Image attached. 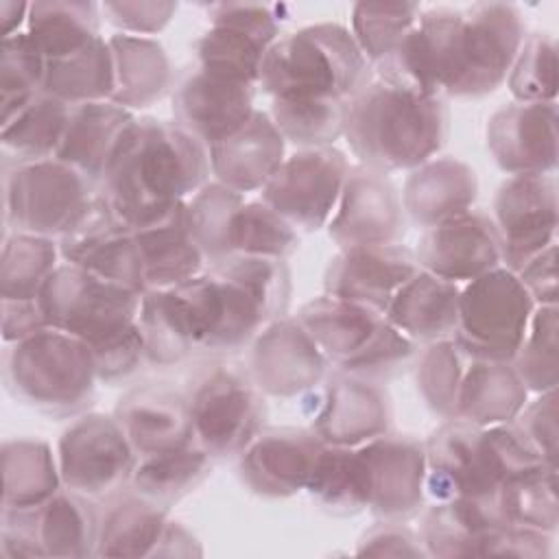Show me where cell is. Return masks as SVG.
I'll use <instances>...</instances> for the list:
<instances>
[{
    "instance_id": "9f6ffc18",
    "label": "cell",
    "mask_w": 559,
    "mask_h": 559,
    "mask_svg": "<svg viewBox=\"0 0 559 559\" xmlns=\"http://www.w3.org/2000/svg\"><path fill=\"white\" fill-rule=\"evenodd\" d=\"M94 358L98 382L116 384L133 376L142 362H146L144 338L138 321L111 336H105L87 345Z\"/></svg>"
},
{
    "instance_id": "6da1fadb",
    "label": "cell",
    "mask_w": 559,
    "mask_h": 559,
    "mask_svg": "<svg viewBox=\"0 0 559 559\" xmlns=\"http://www.w3.org/2000/svg\"><path fill=\"white\" fill-rule=\"evenodd\" d=\"M524 37V15L511 2L435 7L421 11L415 26L426 76L441 98L493 94L507 81Z\"/></svg>"
},
{
    "instance_id": "60d3db41",
    "label": "cell",
    "mask_w": 559,
    "mask_h": 559,
    "mask_svg": "<svg viewBox=\"0 0 559 559\" xmlns=\"http://www.w3.org/2000/svg\"><path fill=\"white\" fill-rule=\"evenodd\" d=\"M70 107L48 94H39L17 114L0 120L2 166L52 159L59 151Z\"/></svg>"
},
{
    "instance_id": "c3c4849f",
    "label": "cell",
    "mask_w": 559,
    "mask_h": 559,
    "mask_svg": "<svg viewBox=\"0 0 559 559\" xmlns=\"http://www.w3.org/2000/svg\"><path fill=\"white\" fill-rule=\"evenodd\" d=\"M245 194L210 179L186 201V218L194 242L205 255L207 266L216 264L231 251V229L238 210L245 205Z\"/></svg>"
},
{
    "instance_id": "7c38bea8",
    "label": "cell",
    "mask_w": 559,
    "mask_h": 559,
    "mask_svg": "<svg viewBox=\"0 0 559 559\" xmlns=\"http://www.w3.org/2000/svg\"><path fill=\"white\" fill-rule=\"evenodd\" d=\"M142 293L61 262L41 288L39 304L48 328L92 345L138 321Z\"/></svg>"
},
{
    "instance_id": "f35d334b",
    "label": "cell",
    "mask_w": 559,
    "mask_h": 559,
    "mask_svg": "<svg viewBox=\"0 0 559 559\" xmlns=\"http://www.w3.org/2000/svg\"><path fill=\"white\" fill-rule=\"evenodd\" d=\"M2 511L33 509L63 489L57 452L37 437L2 443Z\"/></svg>"
},
{
    "instance_id": "1f68e13d",
    "label": "cell",
    "mask_w": 559,
    "mask_h": 559,
    "mask_svg": "<svg viewBox=\"0 0 559 559\" xmlns=\"http://www.w3.org/2000/svg\"><path fill=\"white\" fill-rule=\"evenodd\" d=\"M133 231L146 290L179 286L207 269L205 255L188 227L186 203Z\"/></svg>"
},
{
    "instance_id": "603a6c76",
    "label": "cell",
    "mask_w": 559,
    "mask_h": 559,
    "mask_svg": "<svg viewBox=\"0 0 559 559\" xmlns=\"http://www.w3.org/2000/svg\"><path fill=\"white\" fill-rule=\"evenodd\" d=\"M57 242L61 262L81 266L140 293L146 290L135 231L116 216L98 192L74 227Z\"/></svg>"
},
{
    "instance_id": "8992f818",
    "label": "cell",
    "mask_w": 559,
    "mask_h": 559,
    "mask_svg": "<svg viewBox=\"0 0 559 559\" xmlns=\"http://www.w3.org/2000/svg\"><path fill=\"white\" fill-rule=\"evenodd\" d=\"M371 79L349 28L319 22L280 35L262 61L258 87L269 98L352 100Z\"/></svg>"
},
{
    "instance_id": "f546056e",
    "label": "cell",
    "mask_w": 559,
    "mask_h": 559,
    "mask_svg": "<svg viewBox=\"0 0 559 559\" xmlns=\"http://www.w3.org/2000/svg\"><path fill=\"white\" fill-rule=\"evenodd\" d=\"M400 194L406 218L417 227L428 229L474 207L478 197V175L459 157L437 155L408 170Z\"/></svg>"
},
{
    "instance_id": "2e32d148",
    "label": "cell",
    "mask_w": 559,
    "mask_h": 559,
    "mask_svg": "<svg viewBox=\"0 0 559 559\" xmlns=\"http://www.w3.org/2000/svg\"><path fill=\"white\" fill-rule=\"evenodd\" d=\"M301 397L308 428L328 445L358 448L393 424V404L380 380L334 369Z\"/></svg>"
},
{
    "instance_id": "e7e4bbea",
    "label": "cell",
    "mask_w": 559,
    "mask_h": 559,
    "mask_svg": "<svg viewBox=\"0 0 559 559\" xmlns=\"http://www.w3.org/2000/svg\"><path fill=\"white\" fill-rule=\"evenodd\" d=\"M203 548L192 531H188L181 522L170 520L155 557H201Z\"/></svg>"
},
{
    "instance_id": "7402d4cb",
    "label": "cell",
    "mask_w": 559,
    "mask_h": 559,
    "mask_svg": "<svg viewBox=\"0 0 559 559\" xmlns=\"http://www.w3.org/2000/svg\"><path fill=\"white\" fill-rule=\"evenodd\" d=\"M255 90L238 76L194 66L173 92V120L210 148L249 122Z\"/></svg>"
},
{
    "instance_id": "f5cc1de1",
    "label": "cell",
    "mask_w": 559,
    "mask_h": 559,
    "mask_svg": "<svg viewBox=\"0 0 559 559\" xmlns=\"http://www.w3.org/2000/svg\"><path fill=\"white\" fill-rule=\"evenodd\" d=\"M299 249V231L262 199L245 201L234 218L231 251L238 255L288 260Z\"/></svg>"
},
{
    "instance_id": "d6a6232c",
    "label": "cell",
    "mask_w": 559,
    "mask_h": 559,
    "mask_svg": "<svg viewBox=\"0 0 559 559\" xmlns=\"http://www.w3.org/2000/svg\"><path fill=\"white\" fill-rule=\"evenodd\" d=\"M461 286L419 269L391 297L384 317L415 345L452 338Z\"/></svg>"
},
{
    "instance_id": "ab89813d",
    "label": "cell",
    "mask_w": 559,
    "mask_h": 559,
    "mask_svg": "<svg viewBox=\"0 0 559 559\" xmlns=\"http://www.w3.org/2000/svg\"><path fill=\"white\" fill-rule=\"evenodd\" d=\"M325 513L347 518L369 509V474L358 448L323 443L304 489Z\"/></svg>"
},
{
    "instance_id": "ac0fdd59",
    "label": "cell",
    "mask_w": 559,
    "mask_h": 559,
    "mask_svg": "<svg viewBox=\"0 0 559 559\" xmlns=\"http://www.w3.org/2000/svg\"><path fill=\"white\" fill-rule=\"evenodd\" d=\"M557 177L509 175L496 190L489 214L502 245V266L522 269L533 255L557 242Z\"/></svg>"
},
{
    "instance_id": "f1b7e54d",
    "label": "cell",
    "mask_w": 559,
    "mask_h": 559,
    "mask_svg": "<svg viewBox=\"0 0 559 559\" xmlns=\"http://www.w3.org/2000/svg\"><path fill=\"white\" fill-rule=\"evenodd\" d=\"M212 179L240 192H260L286 157V140L266 111L207 148Z\"/></svg>"
},
{
    "instance_id": "277c9868",
    "label": "cell",
    "mask_w": 559,
    "mask_h": 559,
    "mask_svg": "<svg viewBox=\"0 0 559 559\" xmlns=\"http://www.w3.org/2000/svg\"><path fill=\"white\" fill-rule=\"evenodd\" d=\"M450 135L445 98L421 96L371 79L345 111L343 138L356 164L380 173L413 170L437 157Z\"/></svg>"
},
{
    "instance_id": "b9f144b4",
    "label": "cell",
    "mask_w": 559,
    "mask_h": 559,
    "mask_svg": "<svg viewBox=\"0 0 559 559\" xmlns=\"http://www.w3.org/2000/svg\"><path fill=\"white\" fill-rule=\"evenodd\" d=\"M116 90V70L109 39L100 35L83 50L46 61L44 94L68 107L111 100Z\"/></svg>"
},
{
    "instance_id": "680465c9",
    "label": "cell",
    "mask_w": 559,
    "mask_h": 559,
    "mask_svg": "<svg viewBox=\"0 0 559 559\" xmlns=\"http://www.w3.org/2000/svg\"><path fill=\"white\" fill-rule=\"evenodd\" d=\"M100 13L116 33L153 37L162 33L177 13V2L168 0H122V2H100Z\"/></svg>"
},
{
    "instance_id": "52a82bcc",
    "label": "cell",
    "mask_w": 559,
    "mask_h": 559,
    "mask_svg": "<svg viewBox=\"0 0 559 559\" xmlns=\"http://www.w3.org/2000/svg\"><path fill=\"white\" fill-rule=\"evenodd\" d=\"M2 376L15 400L55 417L85 413L98 382L90 347L55 328L4 345Z\"/></svg>"
},
{
    "instance_id": "f907efd6",
    "label": "cell",
    "mask_w": 559,
    "mask_h": 559,
    "mask_svg": "<svg viewBox=\"0 0 559 559\" xmlns=\"http://www.w3.org/2000/svg\"><path fill=\"white\" fill-rule=\"evenodd\" d=\"M513 367L528 393H546L559 384V308L535 306Z\"/></svg>"
},
{
    "instance_id": "9a60e30c",
    "label": "cell",
    "mask_w": 559,
    "mask_h": 559,
    "mask_svg": "<svg viewBox=\"0 0 559 559\" xmlns=\"http://www.w3.org/2000/svg\"><path fill=\"white\" fill-rule=\"evenodd\" d=\"M349 168V157L336 146L297 148L284 157L260 199L297 231H319L334 214Z\"/></svg>"
},
{
    "instance_id": "74e56055",
    "label": "cell",
    "mask_w": 559,
    "mask_h": 559,
    "mask_svg": "<svg viewBox=\"0 0 559 559\" xmlns=\"http://www.w3.org/2000/svg\"><path fill=\"white\" fill-rule=\"evenodd\" d=\"M100 4L92 0H35L26 35L46 61L70 57L100 37Z\"/></svg>"
},
{
    "instance_id": "3957f363",
    "label": "cell",
    "mask_w": 559,
    "mask_h": 559,
    "mask_svg": "<svg viewBox=\"0 0 559 559\" xmlns=\"http://www.w3.org/2000/svg\"><path fill=\"white\" fill-rule=\"evenodd\" d=\"M197 352H238L275 319L288 314L293 280L286 260L229 255L173 286Z\"/></svg>"
},
{
    "instance_id": "e575fe53",
    "label": "cell",
    "mask_w": 559,
    "mask_h": 559,
    "mask_svg": "<svg viewBox=\"0 0 559 559\" xmlns=\"http://www.w3.org/2000/svg\"><path fill=\"white\" fill-rule=\"evenodd\" d=\"M168 522V509L124 487L100 507L96 557H155Z\"/></svg>"
},
{
    "instance_id": "484cf974",
    "label": "cell",
    "mask_w": 559,
    "mask_h": 559,
    "mask_svg": "<svg viewBox=\"0 0 559 559\" xmlns=\"http://www.w3.org/2000/svg\"><path fill=\"white\" fill-rule=\"evenodd\" d=\"M487 151L509 175L557 170V103H518L496 109L485 129Z\"/></svg>"
},
{
    "instance_id": "ffe728a7",
    "label": "cell",
    "mask_w": 559,
    "mask_h": 559,
    "mask_svg": "<svg viewBox=\"0 0 559 559\" xmlns=\"http://www.w3.org/2000/svg\"><path fill=\"white\" fill-rule=\"evenodd\" d=\"M328 367L330 362L297 317L271 321L249 345L247 371L269 397H301L323 382Z\"/></svg>"
},
{
    "instance_id": "4fadbf2b",
    "label": "cell",
    "mask_w": 559,
    "mask_h": 559,
    "mask_svg": "<svg viewBox=\"0 0 559 559\" xmlns=\"http://www.w3.org/2000/svg\"><path fill=\"white\" fill-rule=\"evenodd\" d=\"M0 522V555L7 559L96 557L100 507L66 487L33 509L2 511Z\"/></svg>"
},
{
    "instance_id": "be15d7a7",
    "label": "cell",
    "mask_w": 559,
    "mask_h": 559,
    "mask_svg": "<svg viewBox=\"0 0 559 559\" xmlns=\"http://www.w3.org/2000/svg\"><path fill=\"white\" fill-rule=\"evenodd\" d=\"M2 341L4 345L24 341L48 328L39 297L37 299H0Z\"/></svg>"
},
{
    "instance_id": "5bb4252c",
    "label": "cell",
    "mask_w": 559,
    "mask_h": 559,
    "mask_svg": "<svg viewBox=\"0 0 559 559\" xmlns=\"http://www.w3.org/2000/svg\"><path fill=\"white\" fill-rule=\"evenodd\" d=\"M57 465L66 489L105 500L129 487L138 454L114 413L85 411L57 441Z\"/></svg>"
},
{
    "instance_id": "30bf717a",
    "label": "cell",
    "mask_w": 559,
    "mask_h": 559,
    "mask_svg": "<svg viewBox=\"0 0 559 559\" xmlns=\"http://www.w3.org/2000/svg\"><path fill=\"white\" fill-rule=\"evenodd\" d=\"M192 441L214 461L238 456L266 424V400L249 371L214 365L201 371L188 393Z\"/></svg>"
},
{
    "instance_id": "7bdbcfd3",
    "label": "cell",
    "mask_w": 559,
    "mask_h": 559,
    "mask_svg": "<svg viewBox=\"0 0 559 559\" xmlns=\"http://www.w3.org/2000/svg\"><path fill=\"white\" fill-rule=\"evenodd\" d=\"M212 461L214 459L194 443L140 456L133 467L129 489L164 509H170L210 476Z\"/></svg>"
},
{
    "instance_id": "83f0119b",
    "label": "cell",
    "mask_w": 559,
    "mask_h": 559,
    "mask_svg": "<svg viewBox=\"0 0 559 559\" xmlns=\"http://www.w3.org/2000/svg\"><path fill=\"white\" fill-rule=\"evenodd\" d=\"M114 417L138 459L194 443L186 393L168 386L144 384L127 391L114 406Z\"/></svg>"
},
{
    "instance_id": "03108f58",
    "label": "cell",
    "mask_w": 559,
    "mask_h": 559,
    "mask_svg": "<svg viewBox=\"0 0 559 559\" xmlns=\"http://www.w3.org/2000/svg\"><path fill=\"white\" fill-rule=\"evenodd\" d=\"M31 2H15V0H2L0 2V28L2 37H11L15 33H22L26 28Z\"/></svg>"
},
{
    "instance_id": "8d00e7d4",
    "label": "cell",
    "mask_w": 559,
    "mask_h": 559,
    "mask_svg": "<svg viewBox=\"0 0 559 559\" xmlns=\"http://www.w3.org/2000/svg\"><path fill=\"white\" fill-rule=\"evenodd\" d=\"M528 400L513 362L504 360H467L454 417L474 426L509 424L518 417Z\"/></svg>"
},
{
    "instance_id": "836d02e7",
    "label": "cell",
    "mask_w": 559,
    "mask_h": 559,
    "mask_svg": "<svg viewBox=\"0 0 559 559\" xmlns=\"http://www.w3.org/2000/svg\"><path fill=\"white\" fill-rule=\"evenodd\" d=\"M507 524L496 500H439L432 502L419 524V539L428 557H480L487 535Z\"/></svg>"
},
{
    "instance_id": "d6986e66",
    "label": "cell",
    "mask_w": 559,
    "mask_h": 559,
    "mask_svg": "<svg viewBox=\"0 0 559 559\" xmlns=\"http://www.w3.org/2000/svg\"><path fill=\"white\" fill-rule=\"evenodd\" d=\"M325 229L338 249L400 242L406 214L397 186L386 173L352 164Z\"/></svg>"
},
{
    "instance_id": "ba28073f",
    "label": "cell",
    "mask_w": 559,
    "mask_h": 559,
    "mask_svg": "<svg viewBox=\"0 0 559 559\" xmlns=\"http://www.w3.org/2000/svg\"><path fill=\"white\" fill-rule=\"evenodd\" d=\"M297 321L336 371L382 380L417 356V345L395 330L384 312L319 295L297 310Z\"/></svg>"
},
{
    "instance_id": "7a4b0ae2",
    "label": "cell",
    "mask_w": 559,
    "mask_h": 559,
    "mask_svg": "<svg viewBox=\"0 0 559 559\" xmlns=\"http://www.w3.org/2000/svg\"><path fill=\"white\" fill-rule=\"evenodd\" d=\"M207 148L175 120L135 116L96 192L131 229L186 203L210 181Z\"/></svg>"
},
{
    "instance_id": "f6af8a7d",
    "label": "cell",
    "mask_w": 559,
    "mask_h": 559,
    "mask_svg": "<svg viewBox=\"0 0 559 559\" xmlns=\"http://www.w3.org/2000/svg\"><path fill=\"white\" fill-rule=\"evenodd\" d=\"M347 103L334 98H271L266 114L286 144L323 148L343 138Z\"/></svg>"
},
{
    "instance_id": "d4e9b609",
    "label": "cell",
    "mask_w": 559,
    "mask_h": 559,
    "mask_svg": "<svg viewBox=\"0 0 559 559\" xmlns=\"http://www.w3.org/2000/svg\"><path fill=\"white\" fill-rule=\"evenodd\" d=\"M321 448L310 428H262L238 454V476L260 498H290L306 489Z\"/></svg>"
},
{
    "instance_id": "db71d44e",
    "label": "cell",
    "mask_w": 559,
    "mask_h": 559,
    "mask_svg": "<svg viewBox=\"0 0 559 559\" xmlns=\"http://www.w3.org/2000/svg\"><path fill=\"white\" fill-rule=\"evenodd\" d=\"M46 59L26 31L0 41V120L11 118L44 92Z\"/></svg>"
},
{
    "instance_id": "6125c7cd",
    "label": "cell",
    "mask_w": 559,
    "mask_h": 559,
    "mask_svg": "<svg viewBox=\"0 0 559 559\" xmlns=\"http://www.w3.org/2000/svg\"><path fill=\"white\" fill-rule=\"evenodd\" d=\"M515 275L535 306H557V242L533 255Z\"/></svg>"
},
{
    "instance_id": "cb8c5ba5",
    "label": "cell",
    "mask_w": 559,
    "mask_h": 559,
    "mask_svg": "<svg viewBox=\"0 0 559 559\" xmlns=\"http://www.w3.org/2000/svg\"><path fill=\"white\" fill-rule=\"evenodd\" d=\"M419 269L463 286L502 266V245L489 214L469 210L421 231L413 249Z\"/></svg>"
},
{
    "instance_id": "4dcf8cb0",
    "label": "cell",
    "mask_w": 559,
    "mask_h": 559,
    "mask_svg": "<svg viewBox=\"0 0 559 559\" xmlns=\"http://www.w3.org/2000/svg\"><path fill=\"white\" fill-rule=\"evenodd\" d=\"M135 116L138 114L114 100L70 107L68 124L55 157L79 170L94 188H98Z\"/></svg>"
},
{
    "instance_id": "94428289",
    "label": "cell",
    "mask_w": 559,
    "mask_h": 559,
    "mask_svg": "<svg viewBox=\"0 0 559 559\" xmlns=\"http://www.w3.org/2000/svg\"><path fill=\"white\" fill-rule=\"evenodd\" d=\"M356 555L367 557H428L419 533L406 522L378 520L362 533L356 546Z\"/></svg>"
},
{
    "instance_id": "e0dca14e",
    "label": "cell",
    "mask_w": 559,
    "mask_h": 559,
    "mask_svg": "<svg viewBox=\"0 0 559 559\" xmlns=\"http://www.w3.org/2000/svg\"><path fill=\"white\" fill-rule=\"evenodd\" d=\"M282 11V4H210V28L194 44L197 66L258 85L262 61L280 39Z\"/></svg>"
},
{
    "instance_id": "11a10c76",
    "label": "cell",
    "mask_w": 559,
    "mask_h": 559,
    "mask_svg": "<svg viewBox=\"0 0 559 559\" xmlns=\"http://www.w3.org/2000/svg\"><path fill=\"white\" fill-rule=\"evenodd\" d=\"M507 87L518 103H557V39L528 33L513 59Z\"/></svg>"
},
{
    "instance_id": "816d5d0a",
    "label": "cell",
    "mask_w": 559,
    "mask_h": 559,
    "mask_svg": "<svg viewBox=\"0 0 559 559\" xmlns=\"http://www.w3.org/2000/svg\"><path fill=\"white\" fill-rule=\"evenodd\" d=\"M417 2H356L352 7V37L369 66L384 59L419 22Z\"/></svg>"
},
{
    "instance_id": "bcb514c9",
    "label": "cell",
    "mask_w": 559,
    "mask_h": 559,
    "mask_svg": "<svg viewBox=\"0 0 559 559\" xmlns=\"http://www.w3.org/2000/svg\"><path fill=\"white\" fill-rule=\"evenodd\" d=\"M496 502L507 524L555 535L559 526L557 467L542 465L504 480Z\"/></svg>"
},
{
    "instance_id": "ee69618b",
    "label": "cell",
    "mask_w": 559,
    "mask_h": 559,
    "mask_svg": "<svg viewBox=\"0 0 559 559\" xmlns=\"http://www.w3.org/2000/svg\"><path fill=\"white\" fill-rule=\"evenodd\" d=\"M138 325L144 338L146 362L155 367L177 365L197 352L190 323L173 288L142 293Z\"/></svg>"
},
{
    "instance_id": "9c48e42d",
    "label": "cell",
    "mask_w": 559,
    "mask_h": 559,
    "mask_svg": "<svg viewBox=\"0 0 559 559\" xmlns=\"http://www.w3.org/2000/svg\"><path fill=\"white\" fill-rule=\"evenodd\" d=\"M94 197L96 188L57 157L2 166L4 225L11 234L59 240Z\"/></svg>"
},
{
    "instance_id": "7dc6e473",
    "label": "cell",
    "mask_w": 559,
    "mask_h": 559,
    "mask_svg": "<svg viewBox=\"0 0 559 559\" xmlns=\"http://www.w3.org/2000/svg\"><path fill=\"white\" fill-rule=\"evenodd\" d=\"M59 264L57 240L7 231L0 262V299H37Z\"/></svg>"
},
{
    "instance_id": "91938a15",
    "label": "cell",
    "mask_w": 559,
    "mask_h": 559,
    "mask_svg": "<svg viewBox=\"0 0 559 559\" xmlns=\"http://www.w3.org/2000/svg\"><path fill=\"white\" fill-rule=\"evenodd\" d=\"M555 535L515 526H496L480 550V557H518V559H546L552 555Z\"/></svg>"
},
{
    "instance_id": "d590c367",
    "label": "cell",
    "mask_w": 559,
    "mask_h": 559,
    "mask_svg": "<svg viewBox=\"0 0 559 559\" xmlns=\"http://www.w3.org/2000/svg\"><path fill=\"white\" fill-rule=\"evenodd\" d=\"M107 39L116 70L114 103L135 114L170 92L173 66L157 39L124 33H114Z\"/></svg>"
},
{
    "instance_id": "4316f807",
    "label": "cell",
    "mask_w": 559,
    "mask_h": 559,
    "mask_svg": "<svg viewBox=\"0 0 559 559\" xmlns=\"http://www.w3.org/2000/svg\"><path fill=\"white\" fill-rule=\"evenodd\" d=\"M419 271L415 251L395 245L338 249L323 273V293L384 312L397 288Z\"/></svg>"
},
{
    "instance_id": "5b68a950",
    "label": "cell",
    "mask_w": 559,
    "mask_h": 559,
    "mask_svg": "<svg viewBox=\"0 0 559 559\" xmlns=\"http://www.w3.org/2000/svg\"><path fill=\"white\" fill-rule=\"evenodd\" d=\"M424 448L426 498L432 502L496 500L504 480L546 465L513 421L483 428L459 417L443 419Z\"/></svg>"
},
{
    "instance_id": "44dd1931",
    "label": "cell",
    "mask_w": 559,
    "mask_h": 559,
    "mask_svg": "<svg viewBox=\"0 0 559 559\" xmlns=\"http://www.w3.org/2000/svg\"><path fill=\"white\" fill-rule=\"evenodd\" d=\"M369 474V509L376 520L408 522L426 502V448L413 435L384 432L360 445Z\"/></svg>"
},
{
    "instance_id": "6f0895ef",
    "label": "cell",
    "mask_w": 559,
    "mask_h": 559,
    "mask_svg": "<svg viewBox=\"0 0 559 559\" xmlns=\"http://www.w3.org/2000/svg\"><path fill=\"white\" fill-rule=\"evenodd\" d=\"M557 415V389H552L546 393H535L533 400H526L524 408L513 419L526 441L537 450L542 461L552 467H557L559 459Z\"/></svg>"
},
{
    "instance_id": "681fc988",
    "label": "cell",
    "mask_w": 559,
    "mask_h": 559,
    "mask_svg": "<svg viewBox=\"0 0 559 559\" xmlns=\"http://www.w3.org/2000/svg\"><path fill=\"white\" fill-rule=\"evenodd\" d=\"M467 356L452 338L426 343L417 352L415 382L428 411L441 419H452L459 386L467 367Z\"/></svg>"
},
{
    "instance_id": "8fae6325",
    "label": "cell",
    "mask_w": 559,
    "mask_h": 559,
    "mask_svg": "<svg viewBox=\"0 0 559 559\" xmlns=\"http://www.w3.org/2000/svg\"><path fill=\"white\" fill-rule=\"evenodd\" d=\"M533 310L535 301L518 275L504 266L491 269L461 286L452 341L472 360L511 362Z\"/></svg>"
}]
</instances>
